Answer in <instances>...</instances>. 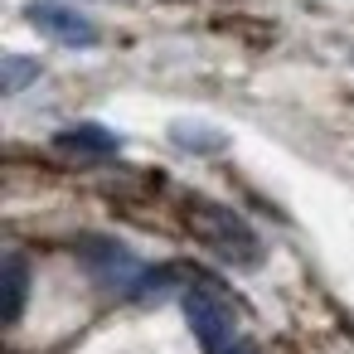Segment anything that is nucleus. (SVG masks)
I'll return each instance as SVG.
<instances>
[{
	"instance_id": "4",
	"label": "nucleus",
	"mask_w": 354,
	"mask_h": 354,
	"mask_svg": "<svg viewBox=\"0 0 354 354\" xmlns=\"http://www.w3.org/2000/svg\"><path fill=\"white\" fill-rule=\"evenodd\" d=\"M25 20H30L35 30H44L49 39L68 44V49H93V44H102V39H97V25H93L88 15H78L73 6H64V0H35V6H25Z\"/></svg>"
},
{
	"instance_id": "7",
	"label": "nucleus",
	"mask_w": 354,
	"mask_h": 354,
	"mask_svg": "<svg viewBox=\"0 0 354 354\" xmlns=\"http://www.w3.org/2000/svg\"><path fill=\"white\" fill-rule=\"evenodd\" d=\"M170 141L185 146V151H209V156H218V151L228 146L223 131H214V127H194V122H175V127H170Z\"/></svg>"
},
{
	"instance_id": "5",
	"label": "nucleus",
	"mask_w": 354,
	"mask_h": 354,
	"mask_svg": "<svg viewBox=\"0 0 354 354\" xmlns=\"http://www.w3.org/2000/svg\"><path fill=\"white\" fill-rule=\"evenodd\" d=\"M54 146H59V151H68V156H112V151H122V141H117L107 127H93V122L59 131V136H54Z\"/></svg>"
},
{
	"instance_id": "8",
	"label": "nucleus",
	"mask_w": 354,
	"mask_h": 354,
	"mask_svg": "<svg viewBox=\"0 0 354 354\" xmlns=\"http://www.w3.org/2000/svg\"><path fill=\"white\" fill-rule=\"evenodd\" d=\"M39 78V59H20V54H6L0 59V93H20Z\"/></svg>"
},
{
	"instance_id": "1",
	"label": "nucleus",
	"mask_w": 354,
	"mask_h": 354,
	"mask_svg": "<svg viewBox=\"0 0 354 354\" xmlns=\"http://www.w3.org/2000/svg\"><path fill=\"white\" fill-rule=\"evenodd\" d=\"M180 218H185L189 233H194L209 252H218L223 262H233V267H257V262H262V238H257V228H252L243 214H233V209H223V204H214V199L185 194V199H180Z\"/></svg>"
},
{
	"instance_id": "6",
	"label": "nucleus",
	"mask_w": 354,
	"mask_h": 354,
	"mask_svg": "<svg viewBox=\"0 0 354 354\" xmlns=\"http://www.w3.org/2000/svg\"><path fill=\"white\" fill-rule=\"evenodd\" d=\"M0 286H6V325H15L25 315V296H30V272L20 252H6L0 262Z\"/></svg>"
},
{
	"instance_id": "3",
	"label": "nucleus",
	"mask_w": 354,
	"mask_h": 354,
	"mask_svg": "<svg viewBox=\"0 0 354 354\" xmlns=\"http://www.w3.org/2000/svg\"><path fill=\"white\" fill-rule=\"evenodd\" d=\"M78 257L88 262V272L107 291H141L151 281V267L131 248H122L117 238H78Z\"/></svg>"
},
{
	"instance_id": "2",
	"label": "nucleus",
	"mask_w": 354,
	"mask_h": 354,
	"mask_svg": "<svg viewBox=\"0 0 354 354\" xmlns=\"http://www.w3.org/2000/svg\"><path fill=\"white\" fill-rule=\"evenodd\" d=\"M185 320H189V330H194L204 354H233L238 320H233V306L214 286H189L185 291Z\"/></svg>"
}]
</instances>
